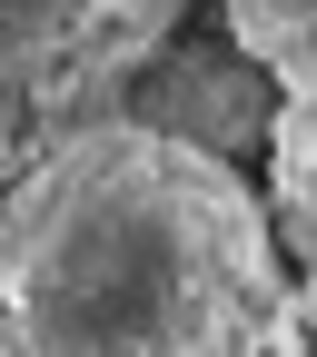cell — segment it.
I'll list each match as a JSON object with an SVG mask.
<instances>
[{
	"mask_svg": "<svg viewBox=\"0 0 317 357\" xmlns=\"http://www.w3.org/2000/svg\"><path fill=\"white\" fill-rule=\"evenodd\" d=\"M268 307V208L199 139L89 129L0 199V357H248Z\"/></svg>",
	"mask_w": 317,
	"mask_h": 357,
	"instance_id": "6da1fadb",
	"label": "cell"
},
{
	"mask_svg": "<svg viewBox=\"0 0 317 357\" xmlns=\"http://www.w3.org/2000/svg\"><path fill=\"white\" fill-rule=\"evenodd\" d=\"M238 30V50L268 70V89H278L288 109V149L317 159V0H218Z\"/></svg>",
	"mask_w": 317,
	"mask_h": 357,
	"instance_id": "7a4b0ae2",
	"label": "cell"
}]
</instances>
